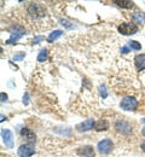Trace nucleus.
Returning a JSON list of instances; mask_svg holds the SVG:
<instances>
[{
	"label": "nucleus",
	"instance_id": "obj_14",
	"mask_svg": "<svg viewBox=\"0 0 145 157\" xmlns=\"http://www.w3.org/2000/svg\"><path fill=\"white\" fill-rule=\"evenodd\" d=\"M132 20L137 24H145V13H143V12H134L132 15Z\"/></svg>",
	"mask_w": 145,
	"mask_h": 157
},
{
	"label": "nucleus",
	"instance_id": "obj_3",
	"mask_svg": "<svg viewBox=\"0 0 145 157\" xmlns=\"http://www.w3.org/2000/svg\"><path fill=\"white\" fill-rule=\"evenodd\" d=\"M28 13L34 18H40L45 16V9L40 2H30L28 6Z\"/></svg>",
	"mask_w": 145,
	"mask_h": 157
},
{
	"label": "nucleus",
	"instance_id": "obj_2",
	"mask_svg": "<svg viewBox=\"0 0 145 157\" xmlns=\"http://www.w3.org/2000/svg\"><path fill=\"white\" fill-rule=\"evenodd\" d=\"M114 127H115L116 132L122 136H129L132 133V124L129 122H127L126 120H117L115 122Z\"/></svg>",
	"mask_w": 145,
	"mask_h": 157
},
{
	"label": "nucleus",
	"instance_id": "obj_4",
	"mask_svg": "<svg viewBox=\"0 0 145 157\" xmlns=\"http://www.w3.org/2000/svg\"><path fill=\"white\" fill-rule=\"evenodd\" d=\"M120 108L124 111H134L138 108V100L134 97H124L120 103Z\"/></svg>",
	"mask_w": 145,
	"mask_h": 157
},
{
	"label": "nucleus",
	"instance_id": "obj_5",
	"mask_svg": "<svg viewBox=\"0 0 145 157\" xmlns=\"http://www.w3.org/2000/svg\"><path fill=\"white\" fill-rule=\"evenodd\" d=\"M117 30L120 34L122 35H133L138 32V27L134 24V23H128V22H124L121 23L119 27H117Z\"/></svg>",
	"mask_w": 145,
	"mask_h": 157
},
{
	"label": "nucleus",
	"instance_id": "obj_18",
	"mask_svg": "<svg viewBox=\"0 0 145 157\" xmlns=\"http://www.w3.org/2000/svg\"><path fill=\"white\" fill-rule=\"evenodd\" d=\"M47 57H48L47 50H46V48H44V50H41V51L39 52V55H38V62L42 63V62H45V60L47 59Z\"/></svg>",
	"mask_w": 145,
	"mask_h": 157
},
{
	"label": "nucleus",
	"instance_id": "obj_19",
	"mask_svg": "<svg viewBox=\"0 0 145 157\" xmlns=\"http://www.w3.org/2000/svg\"><path fill=\"white\" fill-rule=\"evenodd\" d=\"M99 93H101L102 98H106V97H108V92H106L105 85H101V86H99Z\"/></svg>",
	"mask_w": 145,
	"mask_h": 157
},
{
	"label": "nucleus",
	"instance_id": "obj_22",
	"mask_svg": "<svg viewBox=\"0 0 145 157\" xmlns=\"http://www.w3.org/2000/svg\"><path fill=\"white\" fill-rule=\"evenodd\" d=\"M28 103H29V94L25 92L24 96H23V104L24 105H28Z\"/></svg>",
	"mask_w": 145,
	"mask_h": 157
},
{
	"label": "nucleus",
	"instance_id": "obj_10",
	"mask_svg": "<svg viewBox=\"0 0 145 157\" xmlns=\"http://www.w3.org/2000/svg\"><path fill=\"white\" fill-rule=\"evenodd\" d=\"M76 154L80 157H94V149L91 145H83L76 150Z\"/></svg>",
	"mask_w": 145,
	"mask_h": 157
},
{
	"label": "nucleus",
	"instance_id": "obj_13",
	"mask_svg": "<svg viewBox=\"0 0 145 157\" xmlns=\"http://www.w3.org/2000/svg\"><path fill=\"white\" fill-rule=\"evenodd\" d=\"M94 129L98 131V132L108 131V129H109V122H108L106 120H99L98 122H96V124H94Z\"/></svg>",
	"mask_w": 145,
	"mask_h": 157
},
{
	"label": "nucleus",
	"instance_id": "obj_23",
	"mask_svg": "<svg viewBox=\"0 0 145 157\" xmlns=\"http://www.w3.org/2000/svg\"><path fill=\"white\" fill-rule=\"evenodd\" d=\"M128 52H131V48H129L128 45H127V46H124V47H121V53L126 55V53H128Z\"/></svg>",
	"mask_w": 145,
	"mask_h": 157
},
{
	"label": "nucleus",
	"instance_id": "obj_12",
	"mask_svg": "<svg viewBox=\"0 0 145 157\" xmlns=\"http://www.w3.org/2000/svg\"><path fill=\"white\" fill-rule=\"evenodd\" d=\"M134 64H135V68L138 71H142L145 69V55L144 53H140V55H137L134 57Z\"/></svg>",
	"mask_w": 145,
	"mask_h": 157
},
{
	"label": "nucleus",
	"instance_id": "obj_24",
	"mask_svg": "<svg viewBox=\"0 0 145 157\" xmlns=\"http://www.w3.org/2000/svg\"><path fill=\"white\" fill-rule=\"evenodd\" d=\"M44 40V36H41V35H39V36H35L34 39H33V44H39L40 41H42Z\"/></svg>",
	"mask_w": 145,
	"mask_h": 157
},
{
	"label": "nucleus",
	"instance_id": "obj_7",
	"mask_svg": "<svg viewBox=\"0 0 145 157\" xmlns=\"http://www.w3.org/2000/svg\"><path fill=\"white\" fill-rule=\"evenodd\" d=\"M35 150H34V146L32 144H24L21 145L17 150V154L20 157H30L34 155Z\"/></svg>",
	"mask_w": 145,
	"mask_h": 157
},
{
	"label": "nucleus",
	"instance_id": "obj_17",
	"mask_svg": "<svg viewBox=\"0 0 145 157\" xmlns=\"http://www.w3.org/2000/svg\"><path fill=\"white\" fill-rule=\"evenodd\" d=\"M128 46H129L131 50H134V51H140L142 50V45L138 41H135V40L128 41Z\"/></svg>",
	"mask_w": 145,
	"mask_h": 157
},
{
	"label": "nucleus",
	"instance_id": "obj_9",
	"mask_svg": "<svg viewBox=\"0 0 145 157\" xmlns=\"http://www.w3.org/2000/svg\"><path fill=\"white\" fill-rule=\"evenodd\" d=\"M94 124H96L94 120L88 118V120L83 121V122H81V123H78L75 128H76L79 132H88V131H91L92 128H94Z\"/></svg>",
	"mask_w": 145,
	"mask_h": 157
},
{
	"label": "nucleus",
	"instance_id": "obj_15",
	"mask_svg": "<svg viewBox=\"0 0 145 157\" xmlns=\"http://www.w3.org/2000/svg\"><path fill=\"white\" fill-rule=\"evenodd\" d=\"M113 2L116 4L117 6L122 7V9H132V7H134V2L133 1H128V0H115Z\"/></svg>",
	"mask_w": 145,
	"mask_h": 157
},
{
	"label": "nucleus",
	"instance_id": "obj_11",
	"mask_svg": "<svg viewBox=\"0 0 145 157\" xmlns=\"http://www.w3.org/2000/svg\"><path fill=\"white\" fill-rule=\"evenodd\" d=\"M21 136L27 141H28V144H32V143H35V133L32 131V129H29V128H23L21 131Z\"/></svg>",
	"mask_w": 145,
	"mask_h": 157
},
{
	"label": "nucleus",
	"instance_id": "obj_6",
	"mask_svg": "<svg viewBox=\"0 0 145 157\" xmlns=\"http://www.w3.org/2000/svg\"><path fill=\"white\" fill-rule=\"evenodd\" d=\"M113 147H114V144H113V141H111L110 139H103V140H101V141L97 144L98 151H99L101 154H103V155L110 154V152L113 151Z\"/></svg>",
	"mask_w": 145,
	"mask_h": 157
},
{
	"label": "nucleus",
	"instance_id": "obj_26",
	"mask_svg": "<svg viewBox=\"0 0 145 157\" xmlns=\"http://www.w3.org/2000/svg\"><path fill=\"white\" fill-rule=\"evenodd\" d=\"M142 149H143V151L145 152V140L143 141V144H142Z\"/></svg>",
	"mask_w": 145,
	"mask_h": 157
},
{
	"label": "nucleus",
	"instance_id": "obj_8",
	"mask_svg": "<svg viewBox=\"0 0 145 157\" xmlns=\"http://www.w3.org/2000/svg\"><path fill=\"white\" fill-rule=\"evenodd\" d=\"M1 137H2L4 144L9 149L13 147V136H12V132L10 129H1Z\"/></svg>",
	"mask_w": 145,
	"mask_h": 157
},
{
	"label": "nucleus",
	"instance_id": "obj_1",
	"mask_svg": "<svg viewBox=\"0 0 145 157\" xmlns=\"http://www.w3.org/2000/svg\"><path fill=\"white\" fill-rule=\"evenodd\" d=\"M10 32H11L10 33L11 35H10L9 39L6 40V45H12V44H15L16 41H18V40L21 39L23 35H25L24 28H22L20 25H13Z\"/></svg>",
	"mask_w": 145,
	"mask_h": 157
},
{
	"label": "nucleus",
	"instance_id": "obj_27",
	"mask_svg": "<svg viewBox=\"0 0 145 157\" xmlns=\"http://www.w3.org/2000/svg\"><path fill=\"white\" fill-rule=\"evenodd\" d=\"M143 122H144V123H145V118H143Z\"/></svg>",
	"mask_w": 145,
	"mask_h": 157
},
{
	"label": "nucleus",
	"instance_id": "obj_25",
	"mask_svg": "<svg viewBox=\"0 0 145 157\" xmlns=\"http://www.w3.org/2000/svg\"><path fill=\"white\" fill-rule=\"evenodd\" d=\"M1 103H4V101H6L7 100V94L6 93H4V92H1Z\"/></svg>",
	"mask_w": 145,
	"mask_h": 157
},
{
	"label": "nucleus",
	"instance_id": "obj_16",
	"mask_svg": "<svg viewBox=\"0 0 145 157\" xmlns=\"http://www.w3.org/2000/svg\"><path fill=\"white\" fill-rule=\"evenodd\" d=\"M63 34V30H59V29H57V30H53L50 35H48V38H47V41L48 42H53V41H56V40L58 39V38H61Z\"/></svg>",
	"mask_w": 145,
	"mask_h": 157
},
{
	"label": "nucleus",
	"instance_id": "obj_21",
	"mask_svg": "<svg viewBox=\"0 0 145 157\" xmlns=\"http://www.w3.org/2000/svg\"><path fill=\"white\" fill-rule=\"evenodd\" d=\"M24 57H25V53H24V52H20V53H17V55H15V56L12 57V60L18 62V60H22Z\"/></svg>",
	"mask_w": 145,
	"mask_h": 157
},
{
	"label": "nucleus",
	"instance_id": "obj_20",
	"mask_svg": "<svg viewBox=\"0 0 145 157\" xmlns=\"http://www.w3.org/2000/svg\"><path fill=\"white\" fill-rule=\"evenodd\" d=\"M59 22H61V24H62L63 27H65V28H68V29H71V28L74 27L71 22H69V21H67V20H59Z\"/></svg>",
	"mask_w": 145,
	"mask_h": 157
}]
</instances>
